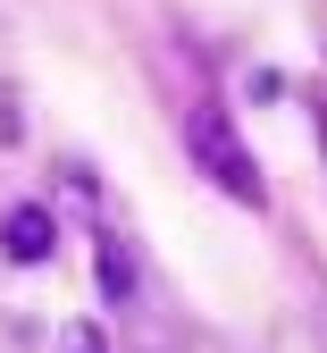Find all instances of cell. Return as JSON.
<instances>
[{
	"label": "cell",
	"mask_w": 327,
	"mask_h": 353,
	"mask_svg": "<svg viewBox=\"0 0 327 353\" xmlns=\"http://www.w3.org/2000/svg\"><path fill=\"white\" fill-rule=\"evenodd\" d=\"M92 278H101V294H109V303H126V294H134V252H126V236H109V228H101V244H92Z\"/></svg>",
	"instance_id": "obj_3"
},
{
	"label": "cell",
	"mask_w": 327,
	"mask_h": 353,
	"mask_svg": "<svg viewBox=\"0 0 327 353\" xmlns=\"http://www.w3.org/2000/svg\"><path fill=\"white\" fill-rule=\"evenodd\" d=\"M51 244H59V219L42 210V202H17L9 219H0V252H9L17 270H42V261H51Z\"/></svg>",
	"instance_id": "obj_2"
},
{
	"label": "cell",
	"mask_w": 327,
	"mask_h": 353,
	"mask_svg": "<svg viewBox=\"0 0 327 353\" xmlns=\"http://www.w3.org/2000/svg\"><path fill=\"white\" fill-rule=\"evenodd\" d=\"M184 152H193V168L210 176L226 202H244V210H260V202H268L260 160L244 152V135L226 126V110H218V101H193V110H184Z\"/></svg>",
	"instance_id": "obj_1"
},
{
	"label": "cell",
	"mask_w": 327,
	"mask_h": 353,
	"mask_svg": "<svg viewBox=\"0 0 327 353\" xmlns=\"http://www.w3.org/2000/svg\"><path fill=\"white\" fill-rule=\"evenodd\" d=\"M59 353H109V345H101V328H92V320H76V328L59 336Z\"/></svg>",
	"instance_id": "obj_4"
}]
</instances>
